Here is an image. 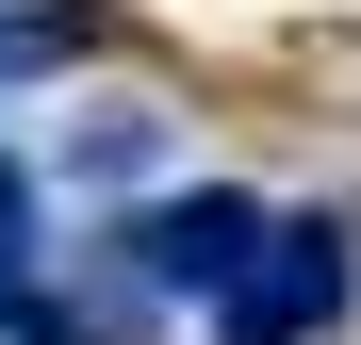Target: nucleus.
Here are the masks:
<instances>
[{
	"label": "nucleus",
	"mask_w": 361,
	"mask_h": 345,
	"mask_svg": "<svg viewBox=\"0 0 361 345\" xmlns=\"http://www.w3.org/2000/svg\"><path fill=\"white\" fill-rule=\"evenodd\" d=\"M345 296H361V230L345 214H279L263 263H247V296L214 313V345H329Z\"/></svg>",
	"instance_id": "nucleus-2"
},
{
	"label": "nucleus",
	"mask_w": 361,
	"mask_h": 345,
	"mask_svg": "<svg viewBox=\"0 0 361 345\" xmlns=\"http://www.w3.org/2000/svg\"><path fill=\"white\" fill-rule=\"evenodd\" d=\"M0 66H17V17H0Z\"/></svg>",
	"instance_id": "nucleus-5"
},
{
	"label": "nucleus",
	"mask_w": 361,
	"mask_h": 345,
	"mask_svg": "<svg viewBox=\"0 0 361 345\" xmlns=\"http://www.w3.org/2000/svg\"><path fill=\"white\" fill-rule=\"evenodd\" d=\"M66 164H82V181H148V164H164V132H148V115H82V132H66Z\"/></svg>",
	"instance_id": "nucleus-4"
},
{
	"label": "nucleus",
	"mask_w": 361,
	"mask_h": 345,
	"mask_svg": "<svg viewBox=\"0 0 361 345\" xmlns=\"http://www.w3.org/2000/svg\"><path fill=\"white\" fill-rule=\"evenodd\" d=\"M263 230H279V214H263L247 181H180V198H148V214H115L99 247L132 263L148 296H180V313H230V296H247V263H263Z\"/></svg>",
	"instance_id": "nucleus-1"
},
{
	"label": "nucleus",
	"mask_w": 361,
	"mask_h": 345,
	"mask_svg": "<svg viewBox=\"0 0 361 345\" xmlns=\"http://www.w3.org/2000/svg\"><path fill=\"white\" fill-rule=\"evenodd\" d=\"M33 247H49V198H33V164H17V148H0V313H17Z\"/></svg>",
	"instance_id": "nucleus-3"
}]
</instances>
